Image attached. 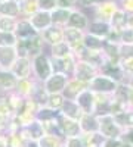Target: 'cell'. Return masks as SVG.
<instances>
[{
  "mask_svg": "<svg viewBox=\"0 0 133 147\" xmlns=\"http://www.w3.org/2000/svg\"><path fill=\"white\" fill-rule=\"evenodd\" d=\"M96 116H98L99 121V132L105 138H120L123 136L124 129L115 122L111 113H102Z\"/></svg>",
  "mask_w": 133,
  "mask_h": 147,
  "instance_id": "1",
  "label": "cell"
},
{
  "mask_svg": "<svg viewBox=\"0 0 133 147\" xmlns=\"http://www.w3.org/2000/svg\"><path fill=\"white\" fill-rule=\"evenodd\" d=\"M117 87H118V84L115 81L102 75V74H98L87 85V88L92 90L93 93H102V94H108V96L114 94Z\"/></svg>",
  "mask_w": 133,
  "mask_h": 147,
  "instance_id": "2",
  "label": "cell"
},
{
  "mask_svg": "<svg viewBox=\"0 0 133 147\" xmlns=\"http://www.w3.org/2000/svg\"><path fill=\"white\" fill-rule=\"evenodd\" d=\"M99 74V71L96 69L95 66H92L90 63H87V62H84V60H77L76 62V68H74V77L76 80H78L80 82H83V84H87L89 85V82L98 75Z\"/></svg>",
  "mask_w": 133,
  "mask_h": 147,
  "instance_id": "3",
  "label": "cell"
},
{
  "mask_svg": "<svg viewBox=\"0 0 133 147\" xmlns=\"http://www.w3.org/2000/svg\"><path fill=\"white\" fill-rule=\"evenodd\" d=\"M58 124L61 127L62 132H64V137L65 138H71V137H80L81 136V127H80V122L74 121V119H70L67 116H64L62 113H59L58 118Z\"/></svg>",
  "mask_w": 133,
  "mask_h": 147,
  "instance_id": "4",
  "label": "cell"
},
{
  "mask_svg": "<svg viewBox=\"0 0 133 147\" xmlns=\"http://www.w3.org/2000/svg\"><path fill=\"white\" fill-rule=\"evenodd\" d=\"M67 82H68L67 75L53 72L52 75L44 81V90L47 91V94H62Z\"/></svg>",
  "mask_w": 133,
  "mask_h": 147,
  "instance_id": "5",
  "label": "cell"
},
{
  "mask_svg": "<svg viewBox=\"0 0 133 147\" xmlns=\"http://www.w3.org/2000/svg\"><path fill=\"white\" fill-rule=\"evenodd\" d=\"M117 9H118V3L115 2V0H105V2L96 5L93 7L95 16H96L95 21H106V22H110L111 16L114 15V12Z\"/></svg>",
  "mask_w": 133,
  "mask_h": 147,
  "instance_id": "6",
  "label": "cell"
},
{
  "mask_svg": "<svg viewBox=\"0 0 133 147\" xmlns=\"http://www.w3.org/2000/svg\"><path fill=\"white\" fill-rule=\"evenodd\" d=\"M34 69L37 77L43 81H46L52 74H53V68H52V60L47 57L46 55H39L34 57Z\"/></svg>",
  "mask_w": 133,
  "mask_h": 147,
  "instance_id": "7",
  "label": "cell"
},
{
  "mask_svg": "<svg viewBox=\"0 0 133 147\" xmlns=\"http://www.w3.org/2000/svg\"><path fill=\"white\" fill-rule=\"evenodd\" d=\"M77 105L80 106V109L83 110L84 115H95V109H96V103H95V93L89 88H84L78 97L76 99Z\"/></svg>",
  "mask_w": 133,
  "mask_h": 147,
  "instance_id": "8",
  "label": "cell"
},
{
  "mask_svg": "<svg viewBox=\"0 0 133 147\" xmlns=\"http://www.w3.org/2000/svg\"><path fill=\"white\" fill-rule=\"evenodd\" d=\"M83 38H84V31L64 27V41L71 47L72 52H77L83 47Z\"/></svg>",
  "mask_w": 133,
  "mask_h": 147,
  "instance_id": "9",
  "label": "cell"
},
{
  "mask_svg": "<svg viewBox=\"0 0 133 147\" xmlns=\"http://www.w3.org/2000/svg\"><path fill=\"white\" fill-rule=\"evenodd\" d=\"M99 74L111 78L113 81H115L117 84L126 82V74L123 71V68L120 66V63H111V62H105L102 65V68L99 69Z\"/></svg>",
  "mask_w": 133,
  "mask_h": 147,
  "instance_id": "10",
  "label": "cell"
},
{
  "mask_svg": "<svg viewBox=\"0 0 133 147\" xmlns=\"http://www.w3.org/2000/svg\"><path fill=\"white\" fill-rule=\"evenodd\" d=\"M28 21L31 22L33 28L37 31L39 34L43 32L46 28H49L52 25V16H50V12H46V10H37L33 16L28 18Z\"/></svg>",
  "mask_w": 133,
  "mask_h": 147,
  "instance_id": "11",
  "label": "cell"
},
{
  "mask_svg": "<svg viewBox=\"0 0 133 147\" xmlns=\"http://www.w3.org/2000/svg\"><path fill=\"white\" fill-rule=\"evenodd\" d=\"M89 16L84 13L83 10L80 9H74L71 12V15H70V19L67 22V25L65 27H70V28H76V30H80V31H84V30H87L89 27Z\"/></svg>",
  "mask_w": 133,
  "mask_h": 147,
  "instance_id": "12",
  "label": "cell"
},
{
  "mask_svg": "<svg viewBox=\"0 0 133 147\" xmlns=\"http://www.w3.org/2000/svg\"><path fill=\"white\" fill-rule=\"evenodd\" d=\"M44 43H47L49 46H55L58 43L64 41V27H58V25H52L49 28H46L43 32H40Z\"/></svg>",
  "mask_w": 133,
  "mask_h": 147,
  "instance_id": "13",
  "label": "cell"
},
{
  "mask_svg": "<svg viewBox=\"0 0 133 147\" xmlns=\"http://www.w3.org/2000/svg\"><path fill=\"white\" fill-rule=\"evenodd\" d=\"M84 88H87V84H83V82H80L78 80L72 78V80H68L65 88H64V91H62V96H64L65 100H76L77 97H78V94H80Z\"/></svg>",
  "mask_w": 133,
  "mask_h": 147,
  "instance_id": "14",
  "label": "cell"
},
{
  "mask_svg": "<svg viewBox=\"0 0 133 147\" xmlns=\"http://www.w3.org/2000/svg\"><path fill=\"white\" fill-rule=\"evenodd\" d=\"M117 100H120L121 103H124L127 107L133 109V88L127 82H121L118 84V87L115 90V93L113 94Z\"/></svg>",
  "mask_w": 133,
  "mask_h": 147,
  "instance_id": "15",
  "label": "cell"
},
{
  "mask_svg": "<svg viewBox=\"0 0 133 147\" xmlns=\"http://www.w3.org/2000/svg\"><path fill=\"white\" fill-rule=\"evenodd\" d=\"M35 34H39L31 25V22L27 19V18H21L18 19V24H16V30H15V35L18 40H27V38H31Z\"/></svg>",
  "mask_w": 133,
  "mask_h": 147,
  "instance_id": "16",
  "label": "cell"
},
{
  "mask_svg": "<svg viewBox=\"0 0 133 147\" xmlns=\"http://www.w3.org/2000/svg\"><path fill=\"white\" fill-rule=\"evenodd\" d=\"M110 31H111V25H110V22H106V21H92L89 24V27H87L89 34L99 37V38H102V40L106 38Z\"/></svg>",
  "mask_w": 133,
  "mask_h": 147,
  "instance_id": "17",
  "label": "cell"
},
{
  "mask_svg": "<svg viewBox=\"0 0 133 147\" xmlns=\"http://www.w3.org/2000/svg\"><path fill=\"white\" fill-rule=\"evenodd\" d=\"M61 113L70 119H74V121H78L83 118V110L80 109V106L77 105L76 100H65L64 102V106L61 109Z\"/></svg>",
  "mask_w": 133,
  "mask_h": 147,
  "instance_id": "18",
  "label": "cell"
},
{
  "mask_svg": "<svg viewBox=\"0 0 133 147\" xmlns=\"http://www.w3.org/2000/svg\"><path fill=\"white\" fill-rule=\"evenodd\" d=\"M102 53L106 59V62L120 63V59H121V55H120V44L110 43V41L105 40L104 47H102Z\"/></svg>",
  "mask_w": 133,
  "mask_h": 147,
  "instance_id": "19",
  "label": "cell"
},
{
  "mask_svg": "<svg viewBox=\"0 0 133 147\" xmlns=\"http://www.w3.org/2000/svg\"><path fill=\"white\" fill-rule=\"evenodd\" d=\"M12 74L19 78V80H25L30 74V60L28 57H18L15 60V63L12 65Z\"/></svg>",
  "mask_w": 133,
  "mask_h": 147,
  "instance_id": "20",
  "label": "cell"
},
{
  "mask_svg": "<svg viewBox=\"0 0 133 147\" xmlns=\"http://www.w3.org/2000/svg\"><path fill=\"white\" fill-rule=\"evenodd\" d=\"M110 25H111V30H117L120 32L124 31L127 28V13L123 9L118 7L110 19Z\"/></svg>",
  "mask_w": 133,
  "mask_h": 147,
  "instance_id": "21",
  "label": "cell"
},
{
  "mask_svg": "<svg viewBox=\"0 0 133 147\" xmlns=\"http://www.w3.org/2000/svg\"><path fill=\"white\" fill-rule=\"evenodd\" d=\"M24 134H27V137L31 138V141H39L43 136H46L42 122H39V121H33L31 124L25 125V128H24Z\"/></svg>",
  "mask_w": 133,
  "mask_h": 147,
  "instance_id": "22",
  "label": "cell"
},
{
  "mask_svg": "<svg viewBox=\"0 0 133 147\" xmlns=\"http://www.w3.org/2000/svg\"><path fill=\"white\" fill-rule=\"evenodd\" d=\"M0 15L5 16H14V18H21V9L19 3L16 0H6V2H0Z\"/></svg>",
  "mask_w": 133,
  "mask_h": 147,
  "instance_id": "23",
  "label": "cell"
},
{
  "mask_svg": "<svg viewBox=\"0 0 133 147\" xmlns=\"http://www.w3.org/2000/svg\"><path fill=\"white\" fill-rule=\"evenodd\" d=\"M27 49H28V57L30 56H39L42 55V50H43V46H44V40L42 34H35L31 38H27Z\"/></svg>",
  "mask_w": 133,
  "mask_h": 147,
  "instance_id": "24",
  "label": "cell"
},
{
  "mask_svg": "<svg viewBox=\"0 0 133 147\" xmlns=\"http://www.w3.org/2000/svg\"><path fill=\"white\" fill-rule=\"evenodd\" d=\"M72 9H64V7H56L50 12V16H52V24L58 27H65L67 22L70 19Z\"/></svg>",
  "mask_w": 133,
  "mask_h": 147,
  "instance_id": "25",
  "label": "cell"
},
{
  "mask_svg": "<svg viewBox=\"0 0 133 147\" xmlns=\"http://www.w3.org/2000/svg\"><path fill=\"white\" fill-rule=\"evenodd\" d=\"M115 122L121 127L124 131L127 129H133V109H126L123 110V112L120 113H115L113 115Z\"/></svg>",
  "mask_w": 133,
  "mask_h": 147,
  "instance_id": "26",
  "label": "cell"
},
{
  "mask_svg": "<svg viewBox=\"0 0 133 147\" xmlns=\"http://www.w3.org/2000/svg\"><path fill=\"white\" fill-rule=\"evenodd\" d=\"M15 60H16L15 47H0V66L12 68Z\"/></svg>",
  "mask_w": 133,
  "mask_h": 147,
  "instance_id": "27",
  "label": "cell"
},
{
  "mask_svg": "<svg viewBox=\"0 0 133 147\" xmlns=\"http://www.w3.org/2000/svg\"><path fill=\"white\" fill-rule=\"evenodd\" d=\"M81 132H98L99 131V121L96 115H83L80 119Z\"/></svg>",
  "mask_w": 133,
  "mask_h": 147,
  "instance_id": "28",
  "label": "cell"
},
{
  "mask_svg": "<svg viewBox=\"0 0 133 147\" xmlns=\"http://www.w3.org/2000/svg\"><path fill=\"white\" fill-rule=\"evenodd\" d=\"M50 53H52V57L53 59H67L71 55H74V53H72V50H71V47L65 41L58 43L55 46H50Z\"/></svg>",
  "mask_w": 133,
  "mask_h": 147,
  "instance_id": "29",
  "label": "cell"
},
{
  "mask_svg": "<svg viewBox=\"0 0 133 147\" xmlns=\"http://www.w3.org/2000/svg\"><path fill=\"white\" fill-rule=\"evenodd\" d=\"M105 40L99 38L96 35H92L89 32L84 34V38H83V47L87 49V50H102Z\"/></svg>",
  "mask_w": 133,
  "mask_h": 147,
  "instance_id": "30",
  "label": "cell"
},
{
  "mask_svg": "<svg viewBox=\"0 0 133 147\" xmlns=\"http://www.w3.org/2000/svg\"><path fill=\"white\" fill-rule=\"evenodd\" d=\"M19 9H21V18H30L33 16L39 9V3L37 0H24V2L19 3Z\"/></svg>",
  "mask_w": 133,
  "mask_h": 147,
  "instance_id": "31",
  "label": "cell"
},
{
  "mask_svg": "<svg viewBox=\"0 0 133 147\" xmlns=\"http://www.w3.org/2000/svg\"><path fill=\"white\" fill-rule=\"evenodd\" d=\"M59 113H61V110H55V109H50V107H43L35 113V121L42 122V124L43 122H49V121L56 119Z\"/></svg>",
  "mask_w": 133,
  "mask_h": 147,
  "instance_id": "32",
  "label": "cell"
},
{
  "mask_svg": "<svg viewBox=\"0 0 133 147\" xmlns=\"http://www.w3.org/2000/svg\"><path fill=\"white\" fill-rule=\"evenodd\" d=\"M16 85V77L12 72L8 71H0V88L10 90Z\"/></svg>",
  "mask_w": 133,
  "mask_h": 147,
  "instance_id": "33",
  "label": "cell"
},
{
  "mask_svg": "<svg viewBox=\"0 0 133 147\" xmlns=\"http://www.w3.org/2000/svg\"><path fill=\"white\" fill-rule=\"evenodd\" d=\"M16 24H18V18L0 15V31H5V32H15Z\"/></svg>",
  "mask_w": 133,
  "mask_h": 147,
  "instance_id": "34",
  "label": "cell"
},
{
  "mask_svg": "<svg viewBox=\"0 0 133 147\" xmlns=\"http://www.w3.org/2000/svg\"><path fill=\"white\" fill-rule=\"evenodd\" d=\"M64 102H65V99L62 94H49L46 106L50 109H55V110H61L64 106Z\"/></svg>",
  "mask_w": 133,
  "mask_h": 147,
  "instance_id": "35",
  "label": "cell"
},
{
  "mask_svg": "<svg viewBox=\"0 0 133 147\" xmlns=\"http://www.w3.org/2000/svg\"><path fill=\"white\" fill-rule=\"evenodd\" d=\"M16 40L18 38H16L15 32L0 31V47H15Z\"/></svg>",
  "mask_w": 133,
  "mask_h": 147,
  "instance_id": "36",
  "label": "cell"
},
{
  "mask_svg": "<svg viewBox=\"0 0 133 147\" xmlns=\"http://www.w3.org/2000/svg\"><path fill=\"white\" fill-rule=\"evenodd\" d=\"M39 147H62V143H61V138L58 137H53V136H43L39 141Z\"/></svg>",
  "mask_w": 133,
  "mask_h": 147,
  "instance_id": "37",
  "label": "cell"
},
{
  "mask_svg": "<svg viewBox=\"0 0 133 147\" xmlns=\"http://www.w3.org/2000/svg\"><path fill=\"white\" fill-rule=\"evenodd\" d=\"M120 66L123 68L124 74L129 77L133 75V56H129V57H121L120 59Z\"/></svg>",
  "mask_w": 133,
  "mask_h": 147,
  "instance_id": "38",
  "label": "cell"
},
{
  "mask_svg": "<svg viewBox=\"0 0 133 147\" xmlns=\"http://www.w3.org/2000/svg\"><path fill=\"white\" fill-rule=\"evenodd\" d=\"M39 9L46 10V12H52L53 9L58 7V0H37Z\"/></svg>",
  "mask_w": 133,
  "mask_h": 147,
  "instance_id": "39",
  "label": "cell"
},
{
  "mask_svg": "<svg viewBox=\"0 0 133 147\" xmlns=\"http://www.w3.org/2000/svg\"><path fill=\"white\" fill-rule=\"evenodd\" d=\"M104 147H132L123 138H106Z\"/></svg>",
  "mask_w": 133,
  "mask_h": 147,
  "instance_id": "40",
  "label": "cell"
},
{
  "mask_svg": "<svg viewBox=\"0 0 133 147\" xmlns=\"http://www.w3.org/2000/svg\"><path fill=\"white\" fill-rule=\"evenodd\" d=\"M120 44L133 46V30L126 28L124 31H121V43H120Z\"/></svg>",
  "mask_w": 133,
  "mask_h": 147,
  "instance_id": "41",
  "label": "cell"
},
{
  "mask_svg": "<svg viewBox=\"0 0 133 147\" xmlns=\"http://www.w3.org/2000/svg\"><path fill=\"white\" fill-rule=\"evenodd\" d=\"M118 7L123 9L127 15H133V0H120Z\"/></svg>",
  "mask_w": 133,
  "mask_h": 147,
  "instance_id": "42",
  "label": "cell"
},
{
  "mask_svg": "<svg viewBox=\"0 0 133 147\" xmlns=\"http://www.w3.org/2000/svg\"><path fill=\"white\" fill-rule=\"evenodd\" d=\"M65 147H86V146H84L81 137H71V138H67Z\"/></svg>",
  "mask_w": 133,
  "mask_h": 147,
  "instance_id": "43",
  "label": "cell"
},
{
  "mask_svg": "<svg viewBox=\"0 0 133 147\" xmlns=\"http://www.w3.org/2000/svg\"><path fill=\"white\" fill-rule=\"evenodd\" d=\"M76 5H78V0H58V7L64 9H76Z\"/></svg>",
  "mask_w": 133,
  "mask_h": 147,
  "instance_id": "44",
  "label": "cell"
},
{
  "mask_svg": "<svg viewBox=\"0 0 133 147\" xmlns=\"http://www.w3.org/2000/svg\"><path fill=\"white\" fill-rule=\"evenodd\" d=\"M120 138H123L126 143H129L132 147H133V129H127L123 132V136L120 137Z\"/></svg>",
  "mask_w": 133,
  "mask_h": 147,
  "instance_id": "45",
  "label": "cell"
},
{
  "mask_svg": "<svg viewBox=\"0 0 133 147\" xmlns=\"http://www.w3.org/2000/svg\"><path fill=\"white\" fill-rule=\"evenodd\" d=\"M21 146H22L21 137H12L10 138V147H21Z\"/></svg>",
  "mask_w": 133,
  "mask_h": 147,
  "instance_id": "46",
  "label": "cell"
},
{
  "mask_svg": "<svg viewBox=\"0 0 133 147\" xmlns=\"http://www.w3.org/2000/svg\"><path fill=\"white\" fill-rule=\"evenodd\" d=\"M127 28L133 30V15H127Z\"/></svg>",
  "mask_w": 133,
  "mask_h": 147,
  "instance_id": "47",
  "label": "cell"
},
{
  "mask_svg": "<svg viewBox=\"0 0 133 147\" xmlns=\"http://www.w3.org/2000/svg\"><path fill=\"white\" fill-rule=\"evenodd\" d=\"M0 147H8V140L3 137H0Z\"/></svg>",
  "mask_w": 133,
  "mask_h": 147,
  "instance_id": "48",
  "label": "cell"
},
{
  "mask_svg": "<svg viewBox=\"0 0 133 147\" xmlns=\"http://www.w3.org/2000/svg\"><path fill=\"white\" fill-rule=\"evenodd\" d=\"M27 147H39V143H37V141H30V143L27 144Z\"/></svg>",
  "mask_w": 133,
  "mask_h": 147,
  "instance_id": "49",
  "label": "cell"
},
{
  "mask_svg": "<svg viewBox=\"0 0 133 147\" xmlns=\"http://www.w3.org/2000/svg\"><path fill=\"white\" fill-rule=\"evenodd\" d=\"M126 82H127V84H129V85H130V87H132V88H133V75H132V77H130V78H129V81H126Z\"/></svg>",
  "mask_w": 133,
  "mask_h": 147,
  "instance_id": "50",
  "label": "cell"
},
{
  "mask_svg": "<svg viewBox=\"0 0 133 147\" xmlns=\"http://www.w3.org/2000/svg\"><path fill=\"white\" fill-rule=\"evenodd\" d=\"M0 2H6V0H0Z\"/></svg>",
  "mask_w": 133,
  "mask_h": 147,
  "instance_id": "51",
  "label": "cell"
}]
</instances>
